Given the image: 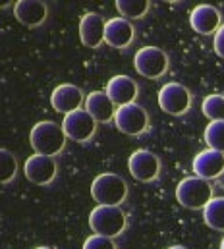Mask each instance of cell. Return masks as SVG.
<instances>
[{
  "instance_id": "1",
  "label": "cell",
  "mask_w": 224,
  "mask_h": 249,
  "mask_svg": "<svg viewBox=\"0 0 224 249\" xmlns=\"http://www.w3.org/2000/svg\"><path fill=\"white\" fill-rule=\"evenodd\" d=\"M29 141L35 155L43 157H56L66 147V135L62 131V125H58L53 120H43L33 125Z\"/></svg>"
},
{
  "instance_id": "2",
  "label": "cell",
  "mask_w": 224,
  "mask_h": 249,
  "mask_svg": "<svg viewBox=\"0 0 224 249\" xmlns=\"http://www.w3.org/2000/svg\"><path fill=\"white\" fill-rule=\"evenodd\" d=\"M91 197L99 205L120 207L128 197V184L118 174H112V172L99 174L91 184Z\"/></svg>"
},
{
  "instance_id": "3",
  "label": "cell",
  "mask_w": 224,
  "mask_h": 249,
  "mask_svg": "<svg viewBox=\"0 0 224 249\" xmlns=\"http://www.w3.org/2000/svg\"><path fill=\"white\" fill-rule=\"evenodd\" d=\"M89 226L97 236L116 238L126 230V214L120 207L99 205L89 214Z\"/></svg>"
},
{
  "instance_id": "4",
  "label": "cell",
  "mask_w": 224,
  "mask_h": 249,
  "mask_svg": "<svg viewBox=\"0 0 224 249\" xmlns=\"http://www.w3.org/2000/svg\"><path fill=\"white\" fill-rule=\"evenodd\" d=\"M176 199L186 209H191V211L203 209L213 199V186L207 180L197 176L184 178L176 187Z\"/></svg>"
},
{
  "instance_id": "5",
  "label": "cell",
  "mask_w": 224,
  "mask_h": 249,
  "mask_svg": "<svg viewBox=\"0 0 224 249\" xmlns=\"http://www.w3.org/2000/svg\"><path fill=\"white\" fill-rule=\"evenodd\" d=\"M133 66L139 75H143L147 79H159L167 73L168 56L159 47H143L135 53Z\"/></svg>"
},
{
  "instance_id": "6",
  "label": "cell",
  "mask_w": 224,
  "mask_h": 249,
  "mask_svg": "<svg viewBox=\"0 0 224 249\" xmlns=\"http://www.w3.org/2000/svg\"><path fill=\"white\" fill-rule=\"evenodd\" d=\"M114 124L116 127L126 133V135H141L149 129V114L143 107L131 103V105H126V107H118L116 112H114Z\"/></svg>"
},
{
  "instance_id": "7",
  "label": "cell",
  "mask_w": 224,
  "mask_h": 249,
  "mask_svg": "<svg viewBox=\"0 0 224 249\" xmlns=\"http://www.w3.org/2000/svg\"><path fill=\"white\" fill-rule=\"evenodd\" d=\"M159 107L170 116H182L191 107V93L182 83H167L159 91Z\"/></svg>"
},
{
  "instance_id": "8",
  "label": "cell",
  "mask_w": 224,
  "mask_h": 249,
  "mask_svg": "<svg viewBox=\"0 0 224 249\" xmlns=\"http://www.w3.org/2000/svg\"><path fill=\"white\" fill-rule=\"evenodd\" d=\"M128 170L130 174L137 180V182H143V184H149V182H155L161 174V160L157 155H153L151 151H145V149H139L135 151L130 160H128Z\"/></svg>"
},
{
  "instance_id": "9",
  "label": "cell",
  "mask_w": 224,
  "mask_h": 249,
  "mask_svg": "<svg viewBox=\"0 0 224 249\" xmlns=\"http://www.w3.org/2000/svg\"><path fill=\"white\" fill-rule=\"evenodd\" d=\"M62 131H64L66 139H72L77 143H87L97 131V122L85 110H74L64 116Z\"/></svg>"
},
{
  "instance_id": "10",
  "label": "cell",
  "mask_w": 224,
  "mask_h": 249,
  "mask_svg": "<svg viewBox=\"0 0 224 249\" xmlns=\"http://www.w3.org/2000/svg\"><path fill=\"white\" fill-rule=\"evenodd\" d=\"M56 172H58V166H56L55 157L33 155L25 160V166H23L25 178L35 186H49L56 178Z\"/></svg>"
},
{
  "instance_id": "11",
  "label": "cell",
  "mask_w": 224,
  "mask_h": 249,
  "mask_svg": "<svg viewBox=\"0 0 224 249\" xmlns=\"http://www.w3.org/2000/svg\"><path fill=\"white\" fill-rule=\"evenodd\" d=\"M193 172L197 178H203L207 182L217 180L224 174V153L207 149L201 151L193 159Z\"/></svg>"
},
{
  "instance_id": "12",
  "label": "cell",
  "mask_w": 224,
  "mask_h": 249,
  "mask_svg": "<svg viewBox=\"0 0 224 249\" xmlns=\"http://www.w3.org/2000/svg\"><path fill=\"white\" fill-rule=\"evenodd\" d=\"M105 93L109 95L114 107H126V105L135 103L139 87H137L135 79H131L130 75H114L109 81Z\"/></svg>"
},
{
  "instance_id": "13",
  "label": "cell",
  "mask_w": 224,
  "mask_h": 249,
  "mask_svg": "<svg viewBox=\"0 0 224 249\" xmlns=\"http://www.w3.org/2000/svg\"><path fill=\"white\" fill-rule=\"evenodd\" d=\"M83 101H85L83 91L77 85H72V83L58 85L53 91V95H51L53 108H55L56 112H62V114H70L74 110H79Z\"/></svg>"
},
{
  "instance_id": "14",
  "label": "cell",
  "mask_w": 224,
  "mask_h": 249,
  "mask_svg": "<svg viewBox=\"0 0 224 249\" xmlns=\"http://www.w3.org/2000/svg\"><path fill=\"white\" fill-rule=\"evenodd\" d=\"M223 18H221V12L211 6V4H201L197 8L191 10L189 14V23L193 27V31H197L199 35H213L219 31V27L223 25L221 23Z\"/></svg>"
},
{
  "instance_id": "15",
  "label": "cell",
  "mask_w": 224,
  "mask_h": 249,
  "mask_svg": "<svg viewBox=\"0 0 224 249\" xmlns=\"http://www.w3.org/2000/svg\"><path fill=\"white\" fill-rule=\"evenodd\" d=\"M135 29L130 23V19L124 18H112L105 23V43L112 49H128L133 43Z\"/></svg>"
},
{
  "instance_id": "16",
  "label": "cell",
  "mask_w": 224,
  "mask_h": 249,
  "mask_svg": "<svg viewBox=\"0 0 224 249\" xmlns=\"http://www.w3.org/2000/svg\"><path fill=\"white\" fill-rule=\"evenodd\" d=\"M105 18L97 12H89L79 21L81 43L89 49H99L105 43Z\"/></svg>"
},
{
  "instance_id": "17",
  "label": "cell",
  "mask_w": 224,
  "mask_h": 249,
  "mask_svg": "<svg viewBox=\"0 0 224 249\" xmlns=\"http://www.w3.org/2000/svg\"><path fill=\"white\" fill-rule=\"evenodd\" d=\"M83 105H85V112H87L95 122L107 124V122L114 120L116 108H114L112 101L109 99V95H107L105 91H93V93H89V95L85 97Z\"/></svg>"
},
{
  "instance_id": "18",
  "label": "cell",
  "mask_w": 224,
  "mask_h": 249,
  "mask_svg": "<svg viewBox=\"0 0 224 249\" xmlns=\"http://www.w3.org/2000/svg\"><path fill=\"white\" fill-rule=\"evenodd\" d=\"M14 16L27 27H37L47 19V4L39 0H19L14 6Z\"/></svg>"
},
{
  "instance_id": "19",
  "label": "cell",
  "mask_w": 224,
  "mask_h": 249,
  "mask_svg": "<svg viewBox=\"0 0 224 249\" xmlns=\"http://www.w3.org/2000/svg\"><path fill=\"white\" fill-rule=\"evenodd\" d=\"M205 224L217 232H224V197H213L203 207Z\"/></svg>"
},
{
  "instance_id": "20",
  "label": "cell",
  "mask_w": 224,
  "mask_h": 249,
  "mask_svg": "<svg viewBox=\"0 0 224 249\" xmlns=\"http://www.w3.org/2000/svg\"><path fill=\"white\" fill-rule=\"evenodd\" d=\"M116 10L124 19H141L149 12L147 0H116Z\"/></svg>"
},
{
  "instance_id": "21",
  "label": "cell",
  "mask_w": 224,
  "mask_h": 249,
  "mask_svg": "<svg viewBox=\"0 0 224 249\" xmlns=\"http://www.w3.org/2000/svg\"><path fill=\"white\" fill-rule=\"evenodd\" d=\"M201 110L211 122H224V95L205 97Z\"/></svg>"
},
{
  "instance_id": "22",
  "label": "cell",
  "mask_w": 224,
  "mask_h": 249,
  "mask_svg": "<svg viewBox=\"0 0 224 249\" xmlns=\"http://www.w3.org/2000/svg\"><path fill=\"white\" fill-rule=\"evenodd\" d=\"M18 174V160L12 151L0 149V184H8Z\"/></svg>"
},
{
  "instance_id": "23",
  "label": "cell",
  "mask_w": 224,
  "mask_h": 249,
  "mask_svg": "<svg viewBox=\"0 0 224 249\" xmlns=\"http://www.w3.org/2000/svg\"><path fill=\"white\" fill-rule=\"evenodd\" d=\"M205 141L209 149L224 153V122H211L205 129Z\"/></svg>"
},
{
  "instance_id": "24",
  "label": "cell",
  "mask_w": 224,
  "mask_h": 249,
  "mask_svg": "<svg viewBox=\"0 0 224 249\" xmlns=\"http://www.w3.org/2000/svg\"><path fill=\"white\" fill-rule=\"evenodd\" d=\"M83 249H116V244L112 242V238H105V236H91L85 240Z\"/></svg>"
},
{
  "instance_id": "25",
  "label": "cell",
  "mask_w": 224,
  "mask_h": 249,
  "mask_svg": "<svg viewBox=\"0 0 224 249\" xmlns=\"http://www.w3.org/2000/svg\"><path fill=\"white\" fill-rule=\"evenodd\" d=\"M215 53L224 58V25H221L219 31L215 33Z\"/></svg>"
},
{
  "instance_id": "26",
  "label": "cell",
  "mask_w": 224,
  "mask_h": 249,
  "mask_svg": "<svg viewBox=\"0 0 224 249\" xmlns=\"http://www.w3.org/2000/svg\"><path fill=\"white\" fill-rule=\"evenodd\" d=\"M170 249H187V248H184V246H172Z\"/></svg>"
},
{
  "instance_id": "27",
  "label": "cell",
  "mask_w": 224,
  "mask_h": 249,
  "mask_svg": "<svg viewBox=\"0 0 224 249\" xmlns=\"http://www.w3.org/2000/svg\"><path fill=\"white\" fill-rule=\"evenodd\" d=\"M221 249H224V238H223V242H221Z\"/></svg>"
},
{
  "instance_id": "28",
  "label": "cell",
  "mask_w": 224,
  "mask_h": 249,
  "mask_svg": "<svg viewBox=\"0 0 224 249\" xmlns=\"http://www.w3.org/2000/svg\"><path fill=\"white\" fill-rule=\"evenodd\" d=\"M37 249H53V248H37Z\"/></svg>"
}]
</instances>
